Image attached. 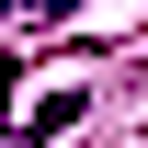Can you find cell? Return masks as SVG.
Instances as JSON below:
<instances>
[{
    "mask_svg": "<svg viewBox=\"0 0 148 148\" xmlns=\"http://www.w3.org/2000/svg\"><path fill=\"white\" fill-rule=\"evenodd\" d=\"M80 0H12V23H69Z\"/></svg>",
    "mask_w": 148,
    "mask_h": 148,
    "instance_id": "7a4b0ae2",
    "label": "cell"
},
{
    "mask_svg": "<svg viewBox=\"0 0 148 148\" xmlns=\"http://www.w3.org/2000/svg\"><path fill=\"white\" fill-rule=\"evenodd\" d=\"M69 114H80V91H46V103H34V114H23V125H12V148H46L57 125H69Z\"/></svg>",
    "mask_w": 148,
    "mask_h": 148,
    "instance_id": "6da1fadb",
    "label": "cell"
}]
</instances>
